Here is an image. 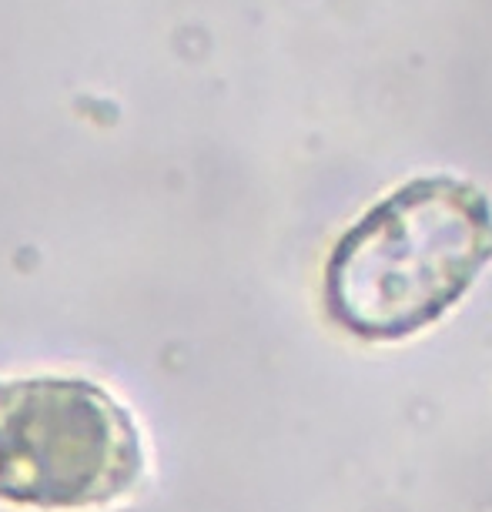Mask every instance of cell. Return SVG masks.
I'll return each instance as SVG.
<instances>
[{"label":"cell","instance_id":"1","mask_svg":"<svg viewBox=\"0 0 492 512\" xmlns=\"http://www.w3.org/2000/svg\"><path fill=\"white\" fill-rule=\"evenodd\" d=\"M489 258L492 205L472 181H405L339 238L325 268V308L345 332L399 342L436 325Z\"/></svg>","mask_w":492,"mask_h":512},{"label":"cell","instance_id":"2","mask_svg":"<svg viewBox=\"0 0 492 512\" xmlns=\"http://www.w3.org/2000/svg\"><path fill=\"white\" fill-rule=\"evenodd\" d=\"M144 472L131 412L88 379L0 382V502L77 512L128 496Z\"/></svg>","mask_w":492,"mask_h":512}]
</instances>
